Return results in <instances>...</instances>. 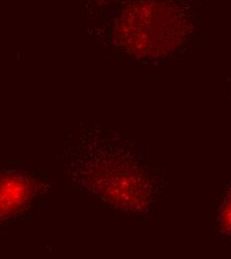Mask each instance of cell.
Returning a JSON list of instances; mask_svg holds the SVG:
<instances>
[{"label":"cell","instance_id":"6","mask_svg":"<svg viewBox=\"0 0 231 259\" xmlns=\"http://www.w3.org/2000/svg\"><path fill=\"white\" fill-rule=\"evenodd\" d=\"M228 82H229V84L231 85V74L230 76H229V78H228Z\"/></svg>","mask_w":231,"mask_h":259},{"label":"cell","instance_id":"2","mask_svg":"<svg viewBox=\"0 0 231 259\" xmlns=\"http://www.w3.org/2000/svg\"><path fill=\"white\" fill-rule=\"evenodd\" d=\"M198 6L199 0H132L109 20L106 40L122 54L159 64L193 44Z\"/></svg>","mask_w":231,"mask_h":259},{"label":"cell","instance_id":"4","mask_svg":"<svg viewBox=\"0 0 231 259\" xmlns=\"http://www.w3.org/2000/svg\"><path fill=\"white\" fill-rule=\"evenodd\" d=\"M216 225L223 236L231 238V182L223 193L217 211Z\"/></svg>","mask_w":231,"mask_h":259},{"label":"cell","instance_id":"1","mask_svg":"<svg viewBox=\"0 0 231 259\" xmlns=\"http://www.w3.org/2000/svg\"><path fill=\"white\" fill-rule=\"evenodd\" d=\"M67 178L83 193L128 214H147L160 194L159 178L120 137L87 131L68 152Z\"/></svg>","mask_w":231,"mask_h":259},{"label":"cell","instance_id":"5","mask_svg":"<svg viewBox=\"0 0 231 259\" xmlns=\"http://www.w3.org/2000/svg\"><path fill=\"white\" fill-rule=\"evenodd\" d=\"M132 0H83V10L90 19L95 18L110 5H124Z\"/></svg>","mask_w":231,"mask_h":259},{"label":"cell","instance_id":"3","mask_svg":"<svg viewBox=\"0 0 231 259\" xmlns=\"http://www.w3.org/2000/svg\"><path fill=\"white\" fill-rule=\"evenodd\" d=\"M44 187L45 183L29 172L0 174V224L27 210Z\"/></svg>","mask_w":231,"mask_h":259}]
</instances>
